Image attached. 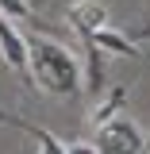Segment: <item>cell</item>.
<instances>
[{"instance_id": "obj_5", "label": "cell", "mask_w": 150, "mask_h": 154, "mask_svg": "<svg viewBox=\"0 0 150 154\" xmlns=\"http://www.w3.org/2000/svg\"><path fill=\"white\" fill-rule=\"evenodd\" d=\"M81 42H89V46H96V50H104V54H131V58H150L142 46H135L131 38L115 35V31H108V27H100V31H93V35H81Z\"/></svg>"}, {"instance_id": "obj_1", "label": "cell", "mask_w": 150, "mask_h": 154, "mask_svg": "<svg viewBox=\"0 0 150 154\" xmlns=\"http://www.w3.org/2000/svg\"><path fill=\"white\" fill-rule=\"evenodd\" d=\"M27 73L50 96H77L81 93V66L54 38H42V35L27 38Z\"/></svg>"}, {"instance_id": "obj_3", "label": "cell", "mask_w": 150, "mask_h": 154, "mask_svg": "<svg viewBox=\"0 0 150 154\" xmlns=\"http://www.w3.org/2000/svg\"><path fill=\"white\" fill-rule=\"evenodd\" d=\"M0 58L16 73H27V38L16 31V23L8 16H0Z\"/></svg>"}, {"instance_id": "obj_10", "label": "cell", "mask_w": 150, "mask_h": 154, "mask_svg": "<svg viewBox=\"0 0 150 154\" xmlns=\"http://www.w3.org/2000/svg\"><path fill=\"white\" fill-rule=\"evenodd\" d=\"M139 35H142V38H150V27H146V31H139Z\"/></svg>"}, {"instance_id": "obj_9", "label": "cell", "mask_w": 150, "mask_h": 154, "mask_svg": "<svg viewBox=\"0 0 150 154\" xmlns=\"http://www.w3.org/2000/svg\"><path fill=\"white\" fill-rule=\"evenodd\" d=\"M66 154H96V146H93V143H69Z\"/></svg>"}, {"instance_id": "obj_7", "label": "cell", "mask_w": 150, "mask_h": 154, "mask_svg": "<svg viewBox=\"0 0 150 154\" xmlns=\"http://www.w3.org/2000/svg\"><path fill=\"white\" fill-rule=\"evenodd\" d=\"M85 54H89V77H85V85L93 93H100V85H104V50H96V46L85 42Z\"/></svg>"}, {"instance_id": "obj_4", "label": "cell", "mask_w": 150, "mask_h": 154, "mask_svg": "<svg viewBox=\"0 0 150 154\" xmlns=\"http://www.w3.org/2000/svg\"><path fill=\"white\" fill-rule=\"evenodd\" d=\"M69 23L77 27V35H93V31H100V27H108V8L100 4V0H77V4H69Z\"/></svg>"}, {"instance_id": "obj_6", "label": "cell", "mask_w": 150, "mask_h": 154, "mask_svg": "<svg viewBox=\"0 0 150 154\" xmlns=\"http://www.w3.org/2000/svg\"><path fill=\"white\" fill-rule=\"evenodd\" d=\"M123 100H127V89H119V85H115L112 93H108V100H104V104H96L93 112H89V119H93L96 127H100V123H108V119H115L119 108H123Z\"/></svg>"}, {"instance_id": "obj_8", "label": "cell", "mask_w": 150, "mask_h": 154, "mask_svg": "<svg viewBox=\"0 0 150 154\" xmlns=\"http://www.w3.org/2000/svg\"><path fill=\"white\" fill-rule=\"evenodd\" d=\"M0 16L27 23V19H31V4H27V0H0Z\"/></svg>"}, {"instance_id": "obj_2", "label": "cell", "mask_w": 150, "mask_h": 154, "mask_svg": "<svg viewBox=\"0 0 150 154\" xmlns=\"http://www.w3.org/2000/svg\"><path fill=\"white\" fill-rule=\"evenodd\" d=\"M96 154H142L150 146V139L142 135V127L135 119H123L115 116L108 123H100V135H96Z\"/></svg>"}]
</instances>
